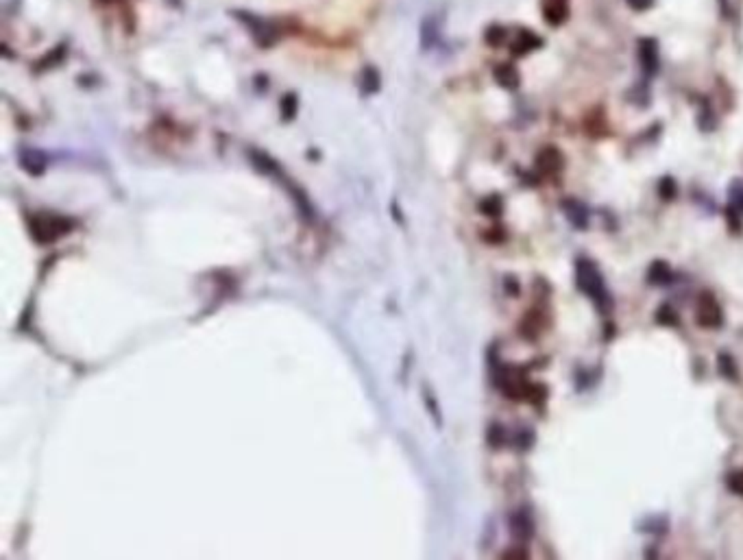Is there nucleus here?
<instances>
[{
    "label": "nucleus",
    "mask_w": 743,
    "mask_h": 560,
    "mask_svg": "<svg viewBox=\"0 0 743 560\" xmlns=\"http://www.w3.org/2000/svg\"><path fill=\"white\" fill-rule=\"evenodd\" d=\"M575 277H578V288H580V290H582L584 295H589L602 312H608V310L612 308L610 293L606 290L604 277H602V273H600V268L595 266V262H591V260H587V258L578 260V264H575Z\"/></svg>",
    "instance_id": "1"
},
{
    "label": "nucleus",
    "mask_w": 743,
    "mask_h": 560,
    "mask_svg": "<svg viewBox=\"0 0 743 560\" xmlns=\"http://www.w3.org/2000/svg\"><path fill=\"white\" fill-rule=\"evenodd\" d=\"M698 323L702 325V327H709V330L721 327L723 312H721L719 301L711 293H704L698 301Z\"/></svg>",
    "instance_id": "2"
},
{
    "label": "nucleus",
    "mask_w": 743,
    "mask_h": 560,
    "mask_svg": "<svg viewBox=\"0 0 743 560\" xmlns=\"http://www.w3.org/2000/svg\"><path fill=\"white\" fill-rule=\"evenodd\" d=\"M639 64H641V68H643V72L647 77L656 75V70H659V46H656L654 40L643 38L639 42Z\"/></svg>",
    "instance_id": "3"
},
{
    "label": "nucleus",
    "mask_w": 743,
    "mask_h": 560,
    "mask_svg": "<svg viewBox=\"0 0 743 560\" xmlns=\"http://www.w3.org/2000/svg\"><path fill=\"white\" fill-rule=\"evenodd\" d=\"M563 164H565L563 153H560L558 149H552V147L543 149L536 157V170L540 175H556L563 170Z\"/></svg>",
    "instance_id": "4"
},
{
    "label": "nucleus",
    "mask_w": 743,
    "mask_h": 560,
    "mask_svg": "<svg viewBox=\"0 0 743 560\" xmlns=\"http://www.w3.org/2000/svg\"><path fill=\"white\" fill-rule=\"evenodd\" d=\"M569 0H543V15L554 27L563 24L569 15Z\"/></svg>",
    "instance_id": "5"
},
{
    "label": "nucleus",
    "mask_w": 743,
    "mask_h": 560,
    "mask_svg": "<svg viewBox=\"0 0 743 560\" xmlns=\"http://www.w3.org/2000/svg\"><path fill=\"white\" fill-rule=\"evenodd\" d=\"M510 528H513V534L521 540H528L532 534H534V526H532V519L528 513L519 510L517 515H513L510 519Z\"/></svg>",
    "instance_id": "6"
},
{
    "label": "nucleus",
    "mask_w": 743,
    "mask_h": 560,
    "mask_svg": "<svg viewBox=\"0 0 743 560\" xmlns=\"http://www.w3.org/2000/svg\"><path fill=\"white\" fill-rule=\"evenodd\" d=\"M563 207H565L567 219L575 225V229H584V227L589 225V219H587V207H584L582 203H578V201H565V203H563Z\"/></svg>",
    "instance_id": "7"
},
{
    "label": "nucleus",
    "mask_w": 743,
    "mask_h": 560,
    "mask_svg": "<svg viewBox=\"0 0 743 560\" xmlns=\"http://www.w3.org/2000/svg\"><path fill=\"white\" fill-rule=\"evenodd\" d=\"M649 283H654V286H665V283H669V281H672V268H669L667 266V262H663V260H659V262H654V264H652L649 266Z\"/></svg>",
    "instance_id": "8"
},
{
    "label": "nucleus",
    "mask_w": 743,
    "mask_h": 560,
    "mask_svg": "<svg viewBox=\"0 0 743 560\" xmlns=\"http://www.w3.org/2000/svg\"><path fill=\"white\" fill-rule=\"evenodd\" d=\"M543 42H540V38H536V35L534 33H530V31H521V38L517 40V44L513 46V52H515V55H525V52H530V50H534V48H538Z\"/></svg>",
    "instance_id": "9"
},
{
    "label": "nucleus",
    "mask_w": 743,
    "mask_h": 560,
    "mask_svg": "<svg viewBox=\"0 0 743 560\" xmlns=\"http://www.w3.org/2000/svg\"><path fill=\"white\" fill-rule=\"evenodd\" d=\"M495 79L499 85L508 87V89H515L519 85V77H517V70L513 66H499L495 70Z\"/></svg>",
    "instance_id": "10"
},
{
    "label": "nucleus",
    "mask_w": 743,
    "mask_h": 560,
    "mask_svg": "<svg viewBox=\"0 0 743 560\" xmlns=\"http://www.w3.org/2000/svg\"><path fill=\"white\" fill-rule=\"evenodd\" d=\"M480 209L486 214V216H499L501 214V198L499 196H488L482 201Z\"/></svg>",
    "instance_id": "11"
},
{
    "label": "nucleus",
    "mask_w": 743,
    "mask_h": 560,
    "mask_svg": "<svg viewBox=\"0 0 743 560\" xmlns=\"http://www.w3.org/2000/svg\"><path fill=\"white\" fill-rule=\"evenodd\" d=\"M726 484H728V489H730L735 495L743 497V469H739V471H733V473L728 476Z\"/></svg>",
    "instance_id": "12"
},
{
    "label": "nucleus",
    "mask_w": 743,
    "mask_h": 560,
    "mask_svg": "<svg viewBox=\"0 0 743 560\" xmlns=\"http://www.w3.org/2000/svg\"><path fill=\"white\" fill-rule=\"evenodd\" d=\"M656 320L661 325H678V316H676V312L672 308H669V305H663V308L656 312Z\"/></svg>",
    "instance_id": "13"
},
{
    "label": "nucleus",
    "mask_w": 743,
    "mask_h": 560,
    "mask_svg": "<svg viewBox=\"0 0 743 560\" xmlns=\"http://www.w3.org/2000/svg\"><path fill=\"white\" fill-rule=\"evenodd\" d=\"M719 364H721V375L723 377H728V379H735L737 377V367H735V362H733V358L730 355H719Z\"/></svg>",
    "instance_id": "14"
},
{
    "label": "nucleus",
    "mask_w": 743,
    "mask_h": 560,
    "mask_svg": "<svg viewBox=\"0 0 743 560\" xmlns=\"http://www.w3.org/2000/svg\"><path fill=\"white\" fill-rule=\"evenodd\" d=\"M659 192H661V196L665 198V201H669V198H674V196H676V184L672 182V177H665V179H661V184H659Z\"/></svg>",
    "instance_id": "15"
},
{
    "label": "nucleus",
    "mask_w": 743,
    "mask_h": 560,
    "mask_svg": "<svg viewBox=\"0 0 743 560\" xmlns=\"http://www.w3.org/2000/svg\"><path fill=\"white\" fill-rule=\"evenodd\" d=\"M730 198H733L730 207H733L735 212H743V184H735V186H733Z\"/></svg>",
    "instance_id": "16"
},
{
    "label": "nucleus",
    "mask_w": 743,
    "mask_h": 560,
    "mask_svg": "<svg viewBox=\"0 0 743 560\" xmlns=\"http://www.w3.org/2000/svg\"><path fill=\"white\" fill-rule=\"evenodd\" d=\"M295 110H297V98H295L293 94L284 96V118L290 120V118L295 116Z\"/></svg>",
    "instance_id": "17"
},
{
    "label": "nucleus",
    "mask_w": 743,
    "mask_h": 560,
    "mask_svg": "<svg viewBox=\"0 0 743 560\" xmlns=\"http://www.w3.org/2000/svg\"><path fill=\"white\" fill-rule=\"evenodd\" d=\"M626 3H628L632 9H637V11H645V9H649L652 5H654V0H626Z\"/></svg>",
    "instance_id": "18"
},
{
    "label": "nucleus",
    "mask_w": 743,
    "mask_h": 560,
    "mask_svg": "<svg viewBox=\"0 0 743 560\" xmlns=\"http://www.w3.org/2000/svg\"><path fill=\"white\" fill-rule=\"evenodd\" d=\"M528 558V554H525V552H521V550H510V552H506L503 554V558Z\"/></svg>",
    "instance_id": "19"
},
{
    "label": "nucleus",
    "mask_w": 743,
    "mask_h": 560,
    "mask_svg": "<svg viewBox=\"0 0 743 560\" xmlns=\"http://www.w3.org/2000/svg\"><path fill=\"white\" fill-rule=\"evenodd\" d=\"M486 38H491V33H486ZM497 38H503V29H497ZM488 44H499V40H491Z\"/></svg>",
    "instance_id": "20"
}]
</instances>
